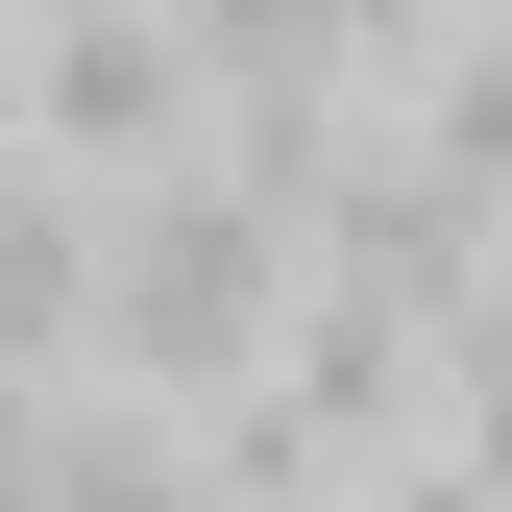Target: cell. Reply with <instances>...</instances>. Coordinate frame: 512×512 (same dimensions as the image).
I'll use <instances>...</instances> for the list:
<instances>
[{
	"mask_svg": "<svg viewBox=\"0 0 512 512\" xmlns=\"http://www.w3.org/2000/svg\"><path fill=\"white\" fill-rule=\"evenodd\" d=\"M25 98H49V171H74V147H196V49H171L147 0H49V25H25Z\"/></svg>",
	"mask_w": 512,
	"mask_h": 512,
	"instance_id": "cell-1",
	"label": "cell"
},
{
	"mask_svg": "<svg viewBox=\"0 0 512 512\" xmlns=\"http://www.w3.org/2000/svg\"><path fill=\"white\" fill-rule=\"evenodd\" d=\"M98 342V171H0V391Z\"/></svg>",
	"mask_w": 512,
	"mask_h": 512,
	"instance_id": "cell-2",
	"label": "cell"
}]
</instances>
